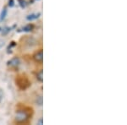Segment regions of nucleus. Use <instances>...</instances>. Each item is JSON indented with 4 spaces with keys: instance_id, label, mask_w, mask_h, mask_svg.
I'll use <instances>...</instances> for the list:
<instances>
[{
    "instance_id": "2",
    "label": "nucleus",
    "mask_w": 127,
    "mask_h": 125,
    "mask_svg": "<svg viewBox=\"0 0 127 125\" xmlns=\"http://www.w3.org/2000/svg\"><path fill=\"white\" fill-rule=\"evenodd\" d=\"M30 113L26 110H19L16 112L15 116V121L19 124H22V123H26V121L29 119Z\"/></svg>"
},
{
    "instance_id": "6",
    "label": "nucleus",
    "mask_w": 127,
    "mask_h": 125,
    "mask_svg": "<svg viewBox=\"0 0 127 125\" xmlns=\"http://www.w3.org/2000/svg\"><path fill=\"white\" fill-rule=\"evenodd\" d=\"M6 15H7V9H3V10H2L1 15H0V21H3V20L5 19Z\"/></svg>"
},
{
    "instance_id": "1",
    "label": "nucleus",
    "mask_w": 127,
    "mask_h": 125,
    "mask_svg": "<svg viewBox=\"0 0 127 125\" xmlns=\"http://www.w3.org/2000/svg\"><path fill=\"white\" fill-rule=\"evenodd\" d=\"M16 85L21 90H26L31 85L28 78L25 75H20L16 78Z\"/></svg>"
},
{
    "instance_id": "3",
    "label": "nucleus",
    "mask_w": 127,
    "mask_h": 125,
    "mask_svg": "<svg viewBox=\"0 0 127 125\" xmlns=\"http://www.w3.org/2000/svg\"><path fill=\"white\" fill-rule=\"evenodd\" d=\"M34 60L37 63L42 62V60H43V52H42V50H40L39 52H37L34 55Z\"/></svg>"
},
{
    "instance_id": "11",
    "label": "nucleus",
    "mask_w": 127,
    "mask_h": 125,
    "mask_svg": "<svg viewBox=\"0 0 127 125\" xmlns=\"http://www.w3.org/2000/svg\"><path fill=\"white\" fill-rule=\"evenodd\" d=\"M5 30H4V31H3V34H7L8 33V32H9V28H5V29H4Z\"/></svg>"
},
{
    "instance_id": "5",
    "label": "nucleus",
    "mask_w": 127,
    "mask_h": 125,
    "mask_svg": "<svg viewBox=\"0 0 127 125\" xmlns=\"http://www.w3.org/2000/svg\"><path fill=\"white\" fill-rule=\"evenodd\" d=\"M36 79L40 82L43 81V73H42V70H41L39 73H37V75H36Z\"/></svg>"
},
{
    "instance_id": "8",
    "label": "nucleus",
    "mask_w": 127,
    "mask_h": 125,
    "mask_svg": "<svg viewBox=\"0 0 127 125\" xmlns=\"http://www.w3.org/2000/svg\"><path fill=\"white\" fill-rule=\"evenodd\" d=\"M32 28H33V26L31 25H28L25 26V27L23 28V30L24 31H30V30H32Z\"/></svg>"
},
{
    "instance_id": "9",
    "label": "nucleus",
    "mask_w": 127,
    "mask_h": 125,
    "mask_svg": "<svg viewBox=\"0 0 127 125\" xmlns=\"http://www.w3.org/2000/svg\"><path fill=\"white\" fill-rule=\"evenodd\" d=\"M37 98L39 99V100L36 99V102H37V104H38V105H42V96H38Z\"/></svg>"
},
{
    "instance_id": "10",
    "label": "nucleus",
    "mask_w": 127,
    "mask_h": 125,
    "mask_svg": "<svg viewBox=\"0 0 127 125\" xmlns=\"http://www.w3.org/2000/svg\"><path fill=\"white\" fill-rule=\"evenodd\" d=\"M14 5H15L14 0H9V7H13Z\"/></svg>"
},
{
    "instance_id": "12",
    "label": "nucleus",
    "mask_w": 127,
    "mask_h": 125,
    "mask_svg": "<svg viewBox=\"0 0 127 125\" xmlns=\"http://www.w3.org/2000/svg\"><path fill=\"white\" fill-rule=\"evenodd\" d=\"M37 124H40V125H42V118H40L39 121L37 122Z\"/></svg>"
},
{
    "instance_id": "4",
    "label": "nucleus",
    "mask_w": 127,
    "mask_h": 125,
    "mask_svg": "<svg viewBox=\"0 0 127 125\" xmlns=\"http://www.w3.org/2000/svg\"><path fill=\"white\" fill-rule=\"evenodd\" d=\"M19 64H20V59L18 58H14L8 62V65H9L11 67H17Z\"/></svg>"
},
{
    "instance_id": "7",
    "label": "nucleus",
    "mask_w": 127,
    "mask_h": 125,
    "mask_svg": "<svg viewBox=\"0 0 127 125\" xmlns=\"http://www.w3.org/2000/svg\"><path fill=\"white\" fill-rule=\"evenodd\" d=\"M40 14H36V15H31L27 16V20H36L39 17Z\"/></svg>"
}]
</instances>
